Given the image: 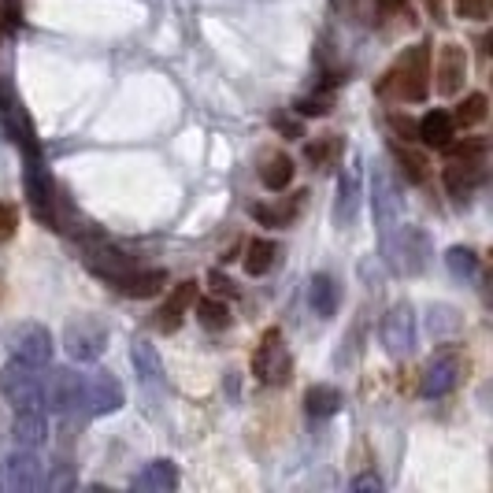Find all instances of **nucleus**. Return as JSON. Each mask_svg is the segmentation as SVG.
Returning <instances> with one entry per match:
<instances>
[{"mask_svg":"<svg viewBox=\"0 0 493 493\" xmlns=\"http://www.w3.org/2000/svg\"><path fill=\"white\" fill-rule=\"evenodd\" d=\"M383 345L393 360H405L416 345V316H412V304H393L383 319Z\"/></svg>","mask_w":493,"mask_h":493,"instance_id":"obj_9","label":"nucleus"},{"mask_svg":"<svg viewBox=\"0 0 493 493\" xmlns=\"http://www.w3.org/2000/svg\"><path fill=\"white\" fill-rule=\"evenodd\" d=\"M208 282H212V289H215L219 297H222V294H227V297H234V282H230L227 275H222V271H212V275H208Z\"/></svg>","mask_w":493,"mask_h":493,"instance_id":"obj_41","label":"nucleus"},{"mask_svg":"<svg viewBox=\"0 0 493 493\" xmlns=\"http://www.w3.org/2000/svg\"><path fill=\"white\" fill-rule=\"evenodd\" d=\"M44 486V464L37 449H15L0 460V489L4 493H30Z\"/></svg>","mask_w":493,"mask_h":493,"instance_id":"obj_6","label":"nucleus"},{"mask_svg":"<svg viewBox=\"0 0 493 493\" xmlns=\"http://www.w3.org/2000/svg\"><path fill=\"white\" fill-rule=\"evenodd\" d=\"M130 360H133V371H138V378H141V383H145L149 390L160 386L164 368H160V356H156V349H152V345L138 342V345L130 349Z\"/></svg>","mask_w":493,"mask_h":493,"instance_id":"obj_22","label":"nucleus"},{"mask_svg":"<svg viewBox=\"0 0 493 493\" xmlns=\"http://www.w3.org/2000/svg\"><path fill=\"white\" fill-rule=\"evenodd\" d=\"M27 193H30V208H34L37 222H44V227H56L53 182H49V174H44L41 152H27Z\"/></svg>","mask_w":493,"mask_h":493,"instance_id":"obj_8","label":"nucleus"},{"mask_svg":"<svg viewBox=\"0 0 493 493\" xmlns=\"http://www.w3.org/2000/svg\"><path fill=\"white\" fill-rule=\"evenodd\" d=\"M174 486H178V467L171 460H152L133 479V489H145V493H167Z\"/></svg>","mask_w":493,"mask_h":493,"instance_id":"obj_20","label":"nucleus"},{"mask_svg":"<svg viewBox=\"0 0 493 493\" xmlns=\"http://www.w3.org/2000/svg\"><path fill=\"white\" fill-rule=\"evenodd\" d=\"M375 215H378V234L400 222V190L383 167L375 171Z\"/></svg>","mask_w":493,"mask_h":493,"instance_id":"obj_15","label":"nucleus"},{"mask_svg":"<svg viewBox=\"0 0 493 493\" xmlns=\"http://www.w3.org/2000/svg\"><path fill=\"white\" fill-rule=\"evenodd\" d=\"M0 393H4V400L15 412H44V378H41V368L12 356V360L4 364V371H0Z\"/></svg>","mask_w":493,"mask_h":493,"instance_id":"obj_2","label":"nucleus"},{"mask_svg":"<svg viewBox=\"0 0 493 493\" xmlns=\"http://www.w3.org/2000/svg\"><path fill=\"white\" fill-rule=\"evenodd\" d=\"M260 182L267 186V190H286L289 182H294V160H289L286 152H275L271 160H267V167L260 171Z\"/></svg>","mask_w":493,"mask_h":493,"instance_id":"obj_27","label":"nucleus"},{"mask_svg":"<svg viewBox=\"0 0 493 493\" xmlns=\"http://www.w3.org/2000/svg\"><path fill=\"white\" fill-rule=\"evenodd\" d=\"M44 408L53 416H78L85 412V375L71 371V368H56L44 378Z\"/></svg>","mask_w":493,"mask_h":493,"instance_id":"obj_3","label":"nucleus"},{"mask_svg":"<svg viewBox=\"0 0 493 493\" xmlns=\"http://www.w3.org/2000/svg\"><path fill=\"white\" fill-rule=\"evenodd\" d=\"M85 267H89L93 275L108 279V282H119L123 275L133 271L130 256L119 253V249H111V245H89V249H85Z\"/></svg>","mask_w":493,"mask_h":493,"instance_id":"obj_16","label":"nucleus"},{"mask_svg":"<svg viewBox=\"0 0 493 493\" xmlns=\"http://www.w3.org/2000/svg\"><path fill=\"white\" fill-rule=\"evenodd\" d=\"M457 15L460 19H489V0H457Z\"/></svg>","mask_w":493,"mask_h":493,"instance_id":"obj_35","label":"nucleus"},{"mask_svg":"<svg viewBox=\"0 0 493 493\" xmlns=\"http://www.w3.org/2000/svg\"><path fill=\"white\" fill-rule=\"evenodd\" d=\"M0 123H4V130L12 133V141L22 145V152H37L34 126H30L27 111H22V104L15 101V93H12L4 82H0Z\"/></svg>","mask_w":493,"mask_h":493,"instance_id":"obj_12","label":"nucleus"},{"mask_svg":"<svg viewBox=\"0 0 493 493\" xmlns=\"http://www.w3.org/2000/svg\"><path fill=\"white\" fill-rule=\"evenodd\" d=\"M390 126L397 130V138H405V141H412V138H416V123H412V119H405V116H393V119H390Z\"/></svg>","mask_w":493,"mask_h":493,"instance_id":"obj_40","label":"nucleus"},{"mask_svg":"<svg viewBox=\"0 0 493 493\" xmlns=\"http://www.w3.org/2000/svg\"><path fill=\"white\" fill-rule=\"evenodd\" d=\"M460 378H464V360H460V356H438V360L423 371L419 393L423 397H445V393H453L460 386Z\"/></svg>","mask_w":493,"mask_h":493,"instance_id":"obj_13","label":"nucleus"},{"mask_svg":"<svg viewBox=\"0 0 493 493\" xmlns=\"http://www.w3.org/2000/svg\"><path fill=\"white\" fill-rule=\"evenodd\" d=\"M12 352L19 356V360L34 364V368H44L53 360V334L44 330L41 323H22L12 334Z\"/></svg>","mask_w":493,"mask_h":493,"instance_id":"obj_11","label":"nucleus"},{"mask_svg":"<svg viewBox=\"0 0 493 493\" xmlns=\"http://www.w3.org/2000/svg\"><path fill=\"white\" fill-rule=\"evenodd\" d=\"M486 174V156H475V160H449L445 167V190H449L457 200H467Z\"/></svg>","mask_w":493,"mask_h":493,"instance_id":"obj_14","label":"nucleus"},{"mask_svg":"<svg viewBox=\"0 0 493 493\" xmlns=\"http://www.w3.org/2000/svg\"><path fill=\"white\" fill-rule=\"evenodd\" d=\"M427 8L434 15V22H445V4H441V0H427Z\"/></svg>","mask_w":493,"mask_h":493,"instance_id":"obj_43","label":"nucleus"},{"mask_svg":"<svg viewBox=\"0 0 493 493\" xmlns=\"http://www.w3.org/2000/svg\"><path fill=\"white\" fill-rule=\"evenodd\" d=\"M63 345H67V356H71V360L93 364L97 356L108 349V327L97 316H78V319L67 323Z\"/></svg>","mask_w":493,"mask_h":493,"instance_id":"obj_4","label":"nucleus"},{"mask_svg":"<svg viewBox=\"0 0 493 493\" xmlns=\"http://www.w3.org/2000/svg\"><path fill=\"white\" fill-rule=\"evenodd\" d=\"M297 111H301V116H327V111H330V104L323 101V97H304V101H297Z\"/></svg>","mask_w":493,"mask_h":493,"instance_id":"obj_38","label":"nucleus"},{"mask_svg":"<svg viewBox=\"0 0 493 493\" xmlns=\"http://www.w3.org/2000/svg\"><path fill=\"white\" fill-rule=\"evenodd\" d=\"M311 308H316L319 319H330L334 311H338V282H334L330 275H316L311 279Z\"/></svg>","mask_w":493,"mask_h":493,"instance_id":"obj_23","label":"nucleus"},{"mask_svg":"<svg viewBox=\"0 0 493 493\" xmlns=\"http://www.w3.org/2000/svg\"><path fill=\"white\" fill-rule=\"evenodd\" d=\"M434 89L441 97H457L460 89H464V78H467V53H464V44L449 41V44H441V53H438V63H434Z\"/></svg>","mask_w":493,"mask_h":493,"instance_id":"obj_10","label":"nucleus"},{"mask_svg":"<svg viewBox=\"0 0 493 493\" xmlns=\"http://www.w3.org/2000/svg\"><path fill=\"white\" fill-rule=\"evenodd\" d=\"M275 126H279L282 133H289V138H301V126H297L294 119H286V116H275Z\"/></svg>","mask_w":493,"mask_h":493,"instance_id":"obj_42","label":"nucleus"},{"mask_svg":"<svg viewBox=\"0 0 493 493\" xmlns=\"http://www.w3.org/2000/svg\"><path fill=\"white\" fill-rule=\"evenodd\" d=\"M44 438H49V427H44V412H15V423H12L15 449H41Z\"/></svg>","mask_w":493,"mask_h":493,"instance_id":"obj_18","label":"nucleus"},{"mask_svg":"<svg viewBox=\"0 0 493 493\" xmlns=\"http://www.w3.org/2000/svg\"><path fill=\"white\" fill-rule=\"evenodd\" d=\"M445 152H449V160H475V156H486V141L482 138H467L460 145H445Z\"/></svg>","mask_w":493,"mask_h":493,"instance_id":"obj_34","label":"nucleus"},{"mask_svg":"<svg viewBox=\"0 0 493 493\" xmlns=\"http://www.w3.org/2000/svg\"><path fill=\"white\" fill-rule=\"evenodd\" d=\"M304 197L308 193H297L289 205H253V215L260 219V222H267V227H286V222H294L297 219V212H301V205H304Z\"/></svg>","mask_w":493,"mask_h":493,"instance_id":"obj_25","label":"nucleus"},{"mask_svg":"<svg viewBox=\"0 0 493 493\" xmlns=\"http://www.w3.org/2000/svg\"><path fill=\"white\" fill-rule=\"evenodd\" d=\"M486 111H489V101H486V93H467L460 104H457V111H453V126H479L482 119H486Z\"/></svg>","mask_w":493,"mask_h":493,"instance_id":"obj_28","label":"nucleus"},{"mask_svg":"<svg viewBox=\"0 0 493 493\" xmlns=\"http://www.w3.org/2000/svg\"><path fill=\"white\" fill-rule=\"evenodd\" d=\"M197 323L208 330H227L230 327V308L222 301H197Z\"/></svg>","mask_w":493,"mask_h":493,"instance_id":"obj_30","label":"nucleus"},{"mask_svg":"<svg viewBox=\"0 0 493 493\" xmlns=\"http://www.w3.org/2000/svg\"><path fill=\"white\" fill-rule=\"evenodd\" d=\"M393 160H397V167H400V174L408 178V182H427V160H423L419 152H408V149H400V145H393Z\"/></svg>","mask_w":493,"mask_h":493,"instance_id":"obj_31","label":"nucleus"},{"mask_svg":"<svg viewBox=\"0 0 493 493\" xmlns=\"http://www.w3.org/2000/svg\"><path fill=\"white\" fill-rule=\"evenodd\" d=\"M342 145H338V133H327V138L323 141H316V145H308L304 149V156H308V164H316V167H323L327 160H330V156L334 152H338Z\"/></svg>","mask_w":493,"mask_h":493,"instance_id":"obj_33","label":"nucleus"},{"mask_svg":"<svg viewBox=\"0 0 493 493\" xmlns=\"http://www.w3.org/2000/svg\"><path fill=\"white\" fill-rule=\"evenodd\" d=\"M275 241H267V238H256L249 241V249H245V271H249L253 279L256 275H267L271 271V263H275Z\"/></svg>","mask_w":493,"mask_h":493,"instance_id":"obj_26","label":"nucleus"},{"mask_svg":"<svg viewBox=\"0 0 493 493\" xmlns=\"http://www.w3.org/2000/svg\"><path fill=\"white\" fill-rule=\"evenodd\" d=\"M338 222H352L356 215V178L352 174H342V182H338Z\"/></svg>","mask_w":493,"mask_h":493,"instance_id":"obj_32","label":"nucleus"},{"mask_svg":"<svg viewBox=\"0 0 493 493\" xmlns=\"http://www.w3.org/2000/svg\"><path fill=\"white\" fill-rule=\"evenodd\" d=\"M116 286H119L123 297L149 301V297H156V294H160V289L167 286V271H160V267H152V271H130V275H123Z\"/></svg>","mask_w":493,"mask_h":493,"instance_id":"obj_19","label":"nucleus"},{"mask_svg":"<svg viewBox=\"0 0 493 493\" xmlns=\"http://www.w3.org/2000/svg\"><path fill=\"white\" fill-rule=\"evenodd\" d=\"M453 119L445 116V111H427V116L419 119V126H416V138L423 141V145H431V149H445L453 141Z\"/></svg>","mask_w":493,"mask_h":493,"instance_id":"obj_21","label":"nucleus"},{"mask_svg":"<svg viewBox=\"0 0 493 493\" xmlns=\"http://www.w3.org/2000/svg\"><path fill=\"white\" fill-rule=\"evenodd\" d=\"M378 8L390 12V15H397V19H405V22H416V12H412L408 0H378Z\"/></svg>","mask_w":493,"mask_h":493,"instance_id":"obj_36","label":"nucleus"},{"mask_svg":"<svg viewBox=\"0 0 493 493\" xmlns=\"http://www.w3.org/2000/svg\"><path fill=\"white\" fill-rule=\"evenodd\" d=\"M289 371H294V360H289V352L282 345V330H267L256 352H253V375L267 386H286L289 383Z\"/></svg>","mask_w":493,"mask_h":493,"instance_id":"obj_5","label":"nucleus"},{"mask_svg":"<svg viewBox=\"0 0 493 493\" xmlns=\"http://www.w3.org/2000/svg\"><path fill=\"white\" fill-rule=\"evenodd\" d=\"M352 489L356 493H378V489H383V479H378V475H356Z\"/></svg>","mask_w":493,"mask_h":493,"instance_id":"obj_39","label":"nucleus"},{"mask_svg":"<svg viewBox=\"0 0 493 493\" xmlns=\"http://www.w3.org/2000/svg\"><path fill=\"white\" fill-rule=\"evenodd\" d=\"M15 227H19L15 208H12V205H0V241H8V238L15 234Z\"/></svg>","mask_w":493,"mask_h":493,"instance_id":"obj_37","label":"nucleus"},{"mask_svg":"<svg viewBox=\"0 0 493 493\" xmlns=\"http://www.w3.org/2000/svg\"><path fill=\"white\" fill-rule=\"evenodd\" d=\"M378 93L393 97V101H405V104H419L427 101L431 93V44H412L397 56V63L383 75L378 82Z\"/></svg>","mask_w":493,"mask_h":493,"instance_id":"obj_1","label":"nucleus"},{"mask_svg":"<svg viewBox=\"0 0 493 493\" xmlns=\"http://www.w3.org/2000/svg\"><path fill=\"white\" fill-rule=\"evenodd\" d=\"M193 301H197V282H178L174 294L167 297V304L156 311V316H160V319H156V327L167 330V334H174L178 327H182V311H186Z\"/></svg>","mask_w":493,"mask_h":493,"instance_id":"obj_17","label":"nucleus"},{"mask_svg":"<svg viewBox=\"0 0 493 493\" xmlns=\"http://www.w3.org/2000/svg\"><path fill=\"white\" fill-rule=\"evenodd\" d=\"M445 263H449V271L457 279H464V282H472L479 275V256L467 249V245H453V249L445 253Z\"/></svg>","mask_w":493,"mask_h":493,"instance_id":"obj_29","label":"nucleus"},{"mask_svg":"<svg viewBox=\"0 0 493 493\" xmlns=\"http://www.w3.org/2000/svg\"><path fill=\"white\" fill-rule=\"evenodd\" d=\"M123 383L111 371H89L85 375V416H111L123 408Z\"/></svg>","mask_w":493,"mask_h":493,"instance_id":"obj_7","label":"nucleus"},{"mask_svg":"<svg viewBox=\"0 0 493 493\" xmlns=\"http://www.w3.org/2000/svg\"><path fill=\"white\" fill-rule=\"evenodd\" d=\"M304 408H308V416L327 419V416H334V412L342 408V393L334 390V386H311L304 393Z\"/></svg>","mask_w":493,"mask_h":493,"instance_id":"obj_24","label":"nucleus"}]
</instances>
